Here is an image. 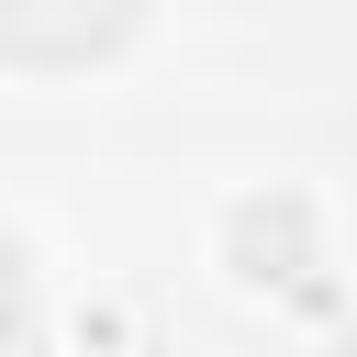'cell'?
<instances>
[{
	"mask_svg": "<svg viewBox=\"0 0 357 357\" xmlns=\"http://www.w3.org/2000/svg\"><path fill=\"white\" fill-rule=\"evenodd\" d=\"M145 0H0V56L11 67H89L134 33Z\"/></svg>",
	"mask_w": 357,
	"mask_h": 357,
	"instance_id": "cell-1",
	"label": "cell"
},
{
	"mask_svg": "<svg viewBox=\"0 0 357 357\" xmlns=\"http://www.w3.org/2000/svg\"><path fill=\"white\" fill-rule=\"evenodd\" d=\"M22 312H33V279H22V245L0 234V357L22 346Z\"/></svg>",
	"mask_w": 357,
	"mask_h": 357,
	"instance_id": "cell-2",
	"label": "cell"
}]
</instances>
